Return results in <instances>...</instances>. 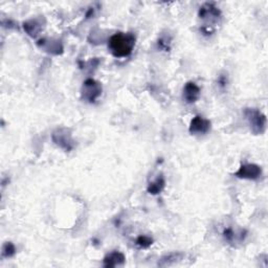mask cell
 Wrapping results in <instances>:
<instances>
[{
    "mask_svg": "<svg viewBox=\"0 0 268 268\" xmlns=\"http://www.w3.org/2000/svg\"><path fill=\"white\" fill-rule=\"evenodd\" d=\"M136 38L132 33H117L110 37L108 49L116 58L130 56L135 47Z\"/></svg>",
    "mask_w": 268,
    "mask_h": 268,
    "instance_id": "cell-1",
    "label": "cell"
},
{
    "mask_svg": "<svg viewBox=\"0 0 268 268\" xmlns=\"http://www.w3.org/2000/svg\"><path fill=\"white\" fill-rule=\"evenodd\" d=\"M244 117L246 119L254 134H263L266 130V117L256 108H246L244 110Z\"/></svg>",
    "mask_w": 268,
    "mask_h": 268,
    "instance_id": "cell-2",
    "label": "cell"
},
{
    "mask_svg": "<svg viewBox=\"0 0 268 268\" xmlns=\"http://www.w3.org/2000/svg\"><path fill=\"white\" fill-rule=\"evenodd\" d=\"M199 17L205 21L203 30L208 29V32L211 33L210 27L214 26V24H217L218 21L221 18V12L217 6L214 5L213 3H204L200 10H199Z\"/></svg>",
    "mask_w": 268,
    "mask_h": 268,
    "instance_id": "cell-3",
    "label": "cell"
},
{
    "mask_svg": "<svg viewBox=\"0 0 268 268\" xmlns=\"http://www.w3.org/2000/svg\"><path fill=\"white\" fill-rule=\"evenodd\" d=\"M81 95L86 102L94 103L102 95V85L94 79H87L83 83Z\"/></svg>",
    "mask_w": 268,
    "mask_h": 268,
    "instance_id": "cell-4",
    "label": "cell"
},
{
    "mask_svg": "<svg viewBox=\"0 0 268 268\" xmlns=\"http://www.w3.org/2000/svg\"><path fill=\"white\" fill-rule=\"evenodd\" d=\"M52 141L57 146L64 149L67 152H70L74 147V141L73 140L70 129L67 128L57 129L56 131L52 133Z\"/></svg>",
    "mask_w": 268,
    "mask_h": 268,
    "instance_id": "cell-5",
    "label": "cell"
},
{
    "mask_svg": "<svg viewBox=\"0 0 268 268\" xmlns=\"http://www.w3.org/2000/svg\"><path fill=\"white\" fill-rule=\"evenodd\" d=\"M235 176L241 179L257 180L262 176L261 167L255 164H246L241 166L238 171L235 173Z\"/></svg>",
    "mask_w": 268,
    "mask_h": 268,
    "instance_id": "cell-6",
    "label": "cell"
},
{
    "mask_svg": "<svg viewBox=\"0 0 268 268\" xmlns=\"http://www.w3.org/2000/svg\"><path fill=\"white\" fill-rule=\"evenodd\" d=\"M211 129V122L209 120L204 119L203 117L197 116L192 121L189 127V131L191 134L195 135H202L206 134Z\"/></svg>",
    "mask_w": 268,
    "mask_h": 268,
    "instance_id": "cell-7",
    "label": "cell"
},
{
    "mask_svg": "<svg viewBox=\"0 0 268 268\" xmlns=\"http://www.w3.org/2000/svg\"><path fill=\"white\" fill-rule=\"evenodd\" d=\"M201 91L197 84L194 82H188L183 87V98L189 104L195 103L200 97Z\"/></svg>",
    "mask_w": 268,
    "mask_h": 268,
    "instance_id": "cell-8",
    "label": "cell"
},
{
    "mask_svg": "<svg viewBox=\"0 0 268 268\" xmlns=\"http://www.w3.org/2000/svg\"><path fill=\"white\" fill-rule=\"evenodd\" d=\"M125 261L126 258L124 254H122L119 250H113L105 256L103 260V265L104 267H118L124 265Z\"/></svg>",
    "mask_w": 268,
    "mask_h": 268,
    "instance_id": "cell-9",
    "label": "cell"
},
{
    "mask_svg": "<svg viewBox=\"0 0 268 268\" xmlns=\"http://www.w3.org/2000/svg\"><path fill=\"white\" fill-rule=\"evenodd\" d=\"M38 47L44 49L49 53H52V55H59L63 51V47L61 45L59 41L49 40V39H41L38 41Z\"/></svg>",
    "mask_w": 268,
    "mask_h": 268,
    "instance_id": "cell-10",
    "label": "cell"
},
{
    "mask_svg": "<svg viewBox=\"0 0 268 268\" xmlns=\"http://www.w3.org/2000/svg\"><path fill=\"white\" fill-rule=\"evenodd\" d=\"M165 186H166V180L164 178V176L160 175L154 181L149 183L147 191H148V193L151 195H157V194H160L163 192V190L165 189Z\"/></svg>",
    "mask_w": 268,
    "mask_h": 268,
    "instance_id": "cell-11",
    "label": "cell"
},
{
    "mask_svg": "<svg viewBox=\"0 0 268 268\" xmlns=\"http://www.w3.org/2000/svg\"><path fill=\"white\" fill-rule=\"evenodd\" d=\"M24 27L25 32L29 36L35 37L39 34L40 30L42 29V24L38 19H32V20L25 22Z\"/></svg>",
    "mask_w": 268,
    "mask_h": 268,
    "instance_id": "cell-12",
    "label": "cell"
},
{
    "mask_svg": "<svg viewBox=\"0 0 268 268\" xmlns=\"http://www.w3.org/2000/svg\"><path fill=\"white\" fill-rule=\"evenodd\" d=\"M183 255L180 254V252H172V254L166 255L158 261V265L162 267H167V266H171L175 263H177L178 261L182 259Z\"/></svg>",
    "mask_w": 268,
    "mask_h": 268,
    "instance_id": "cell-13",
    "label": "cell"
},
{
    "mask_svg": "<svg viewBox=\"0 0 268 268\" xmlns=\"http://www.w3.org/2000/svg\"><path fill=\"white\" fill-rule=\"evenodd\" d=\"M135 244L141 248H148L153 244V239L151 238V237L142 235L140 237H137Z\"/></svg>",
    "mask_w": 268,
    "mask_h": 268,
    "instance_id": "cell-14",
    "label": "cell"
},
{
    "mask_svg": "<svg viewBox=\"0 0 268 268\" xmlns=\"http://www.w3.org/2000/svg\"><path fill=\"white\" fill-rule=\"evenodd\" d=\"M16 254V247L12 242H6L2 246V257L11 258Z\"/></svg>",
    "mask_w": 268,
    "mask_h": 268,
    "instance_id": "cell-15",
    "label": "cell"
},
{
    "mask_svg": "<svg viewBox=\"0 0 268 268\" xmlns=\"http://www.w3.org/2000/svg\"><path fill=\"white\" fill-rule=\"evenodd\" d=\"M218 83H219V85H220V87H225L226 86V84H227V80H226V78H225V76H223V75H221L220 76V78H219V80H218Z\"/></svg>",
    "mask_w": 268,
    "mask_h": 268,
    "instance_id": "cell-16",
    "label": "cell"
}]
</instances>
